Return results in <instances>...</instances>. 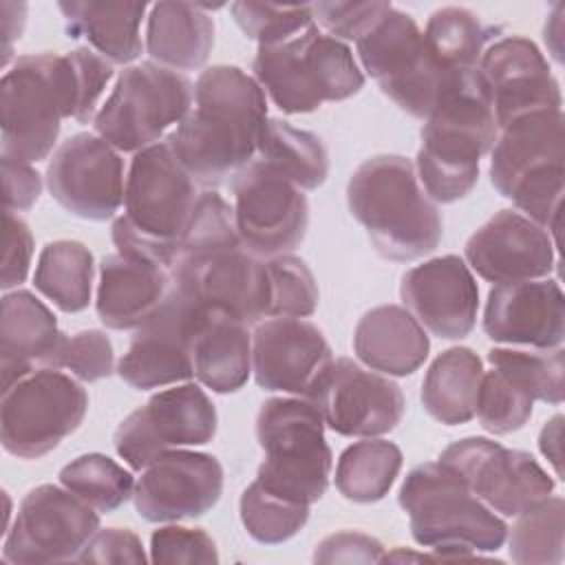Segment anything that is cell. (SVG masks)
<instances>
[{
  "instance_id": "1",
  "label": "cell",
  "mask_w": 565,
  "mask_h": 565,
  "mask_svg": "<svg viewBox=\"0 0 565 565\" xmlns=\"http://www.w3.org/2000/svg\"><path fill=\"white\" fill-rule=\"evenodd\" d=\"M113 64L90 49L22 55L0 79V157L38 163L53 150L62 119L93 121Z\"/></svg>"
},
{
  "instance_id": "2",
  "label": "cell",
  "mask_w": 565,
  "mask_h": 565,
  "mask_svg": "<svg viewBox=\"0 0 565 565\" xmlns=\"http://www.w3.org/2000/svg\"><path fill=\"white\" fill-rule=\"evenodd\" d=\"M267 121L263 86L243 68L214 64L194 82L190 113L166 137L199 185H221L258 154Z\"/></svg>"
},
{
  "instance_id": "3",
  "label": "cell",
  "mask_w": 565,
  "mask_h": 565,
  "mask_svg": "<svg viewBox=\"0 0 565 565\" xmlns=\"http://www.w3.org/2000/svg\"><path fill=\"white\" fill-rule=\"evenodd\" d=\"M196 185L168 141L135 152L126 174L124 214L110 227L117 252L172 269L201 194Z\"/></svg>"
},
{
  "instance_id": "4",
  "label": "cell",
  "mask_w": 565,
  "mask_h": 565,
  "mask_svg": "<svg viewBox=\"0 0 565 565\" xmlns=\"http://www.w3.org/2000/svg\"><path fill=\"white\" fill-rule=\"evenodd\" d=\"M347 205L382 258L415 260L441 243V214L402 154L362 161L347 183Z\"/></svg>"
},
{
  "instance_id": "5",
  "label": "cell",
  "mask_w": 565,
  "mask_h": 565,
  "mask_svg": "<svg viewBox=\"0 0 565 565\" xmlns=\"http://www.w3.org/2000/svg\"><path fill=\"white\" fill-rule=\"evenodd\" d=\"M397 501L408 514L415 543L435 550L439 558L497 552L508 536L505 521L441 461L415 466L406 475Z\"/></svg>"
},
{
  "instance_id": "6",
  "label": "cell",
  "mask_w": 565,
  "mask_h": 565,
  "mask_svg": "<svg viewBox=\"0 0 565 565\" xmlns=\"http://www.w3.org/2000/svg\"><path fill=\"white\" fill-rule=\"evenodd\" d=\"M499 126L477 77L448 93L424 119L415 172L430 201L452 203L479 181V159L492 148Z\"/></svg>"
},
{
  "instance_id": "7",
  "label": "cell",
  "mask_w": 565,
  "mask_h": 565,
  "mask_svg": "<svg viewBox=\"0 0 565 565\" xmlns=\"http://www.w3.org/2000/svg\"><path fill=\"white\" fill-rule=\"evenodd\" d=\"M563 108L527 113L499 128L490 148L494 190L552 234L563 201Z\"/></svg>"
},
{
  "instance_id": "8",
  "label": "cell",
  "mask_w": 565,
  "mask_h": 565,
  "mask_svg": "<svg viewBox=\"0 0 565 565\" xmlns=\"http://www.w3.org/2000/svg\"><path fill=\"white\" fill-rule=\"evenodd\" d=\"M254 79L287 115L313 113L324 102H342L360 93L364 73L353 51L318 24L278 42L258 46Z\"/></svg>"
},
{
  "instance_id": "9",
  "label": "cell",
  "mask_w": 565,
  "mask_h": 565,
  "mask_svg": "<svg viewBox=\"0 0 565 565\" xmlns=\"http://www.w3.org/2000/svg\"><path fill=\"white\" fill-rule=\"evenodd\" d=\"M256 441L263 461L256 483L298 503L322 499L331 477V448L324 417L307 397H269L256 415Z\"/></svg>"
},
{
  "instance_id": "10",
  "label": "cell",
  "mask_w": 565,
  "mask_h": 565,
  "mask_svg": "<svg viewBox=\"0 0 565 565\" xmlns=\"http://www.w3.org/2000/svg\"><path fill=\"white\" fill-rule=\"evenodd\" d=\"M355 49L380 90L417 119H426L448 93L477 75L444 68L426 49L415 18L395 7L355 40Z\"/></svg>"
},
{
  "instance_id": "11",
  "label": "cell",
  "mask_w": 565,
  "mask_h": 565,
  "mask_svg": "<svg viewBox=\"0 0 565 565\" xmlns=\"http://www.w3.org/2000/svg\"><path fill=\"white\" fill-rule=\"evenodd\" d=\"M192 82L157 62L126 66L113 93L97 110L93 126L115 150L139 152L161 141L192 108Z\"/></svg>"
},
{
  "instance_id": "12",
  "label": "cell",
  "mask_w": 565,
  "mask_h": 565,
  "mask_svg": "<svg viewBox=\"0 0 565 565\" xmlns=\"http://www.w3.org/2000/svg\"><path fill=\"white\" fill-rule=\"evenodd\" d=\"M88 411V393L60 369L40 366L2 388L0 441L20 459H40L75 433Z\"/></svg>"
},
{
  "instance_id": "13",
  "label": "cell",
  "mask_w": 565,
  "mask_h": 565,
  "mask_svg": "<svg viewBox=\"0 0 565 565\" xmlns=\"http://www.w3.org/2000/svg\"><path fill=\"white\" fill-rule=\"evenodd\" d=\"M203 307L188 285L172 274L161 305L135 329L117 375L137 391L188 382L192 369V335Z\"/></svg>"
},
{
  "instance_id": "14",
  "label": "cell",
  "mask_w": 565,
  "mask_h": 565,
  "mask_svg": "<svg viewBox=\"0 0 565 565\" xmlns=\"http://www.w3.org/2000/svg\"><path fill=\"white\" fill-rule=\"evenodd\" d=\"M216 426V408L207 393L199 384L185 382L154 393L124 417L113 444L132 470H143L161 452L210 444Z\"/></svg>"
},
{
  "instance_id": "15",
  "label": "cell",
  "mask_w": 565,
  "mask_h": 565,
  "mask_svg": "<svg viewBox=\"0 0 565 565\" xmlns=\"http://www.w3.org/2000/svg\"><path fill=\"white\" fill-rule=\"evenodd\" d=\"M234 223L243 245L254 256L294 252L307 234L309 203L298 185L274 172L258 157L232 177Z\"/></svg>"
},
{
  "instance_id": "16",
  "label": "cell",
  "mask_w": 565,
  "mask_h": 565,
  "mask_svg": "<svg viewBox=\"0 0 565 565\" xmlns=\"http://www.w3.org/2000/svg\"><path fill=\"white\" fill-rule=\"evenodd\" d=\"M99 530V512L68 488L42 483L26 492L13 525L7 530L2 558L7 563L77 561Z\"/></svg>"
},
{
  "instance_id": "17",
  "label": "cell",
  "mask_w": 565,
  "mask_h": 565,
  "mask_svg": "<svg viewBox=\"0 0 565 565\" xmlns=\"http://www.w3.org/2000/svg\"><path fill=\"white\" fill-rule=\"evenodd\" d=\"M437 461L455 470L477 499L503 516H519L547 499L556 486L530 452L488 437L452 441Z\"/></svg>"
},
{
  "instance_id": "18",
  "label": "cell",
  "mask_w": 565,
  "mask_h": 565,
  "mask_svg": "<svg viewBox=\"0 0 565 565\" xmlns=\"http://www.w3.org/2000/svg\"><path fill=\"white\" fill-rule=\"evenodd\" d=\"M307 399L320 408L324 426L344 437L386 435L406 411L404 393L393 380L351 358L331 360Z\"/></svg>"
},
{
  "instance_id": "19",
  "label": "cell",
  "mask_w": 565,
  "mask_h": 565,
  "mask_svg": "<svg viewBox=\"0 0 565 565\" xmlns=\"http://www.w3.org/2000/svg\"><path fill=\"white\" fill-rule=\"evenodd\" d=\"M46 185L51 196L73 216L106 221L124 203V161L99 135L77 132L51 154Z\"/></svg>"
},
{
  "instance_id": "20",
  "label": "cell",
  "mask_w": 565,
  "mask_h": 565,
  "mask_svg": "<svg viewBox=\"0 0 565 565\" xmlns=\"http://www.w3.org/2000/svg\"><path fill=\"white\" fill-rule=\"evenodd\" d=\"M223 494V466L214 455L174 448L150 461L135 483L132 503L150 523L199 519Z\"/></svg>"
},
{
  "instance_id": "21",
  "label": "cell",
  "mask_w": 565,
  "mask_h": 565,
  "mask_svg": "<svg viewBox=\"0 0 565 565\" xmlns=\"http://www.w3.org/2000/svg\"><path fill=\"white\" fill-rule=\"evenodd\" d=\"M479 79L497 126L536 110H561L558 79L541 49L523 35L497 38L479 60Z\"/></svg>"
},
{
  "instance_id": "22",
  "label": "cell",
  "mask_w": 565,
  "mask_h": 565,
  "mask_svg": "<svg viewBox=\"0 0 565 565\" xmlns=\"http://www.w3.org/2000/svg\"><path fill=\"white\" fill-rule=\"evenodd\" d=\"M408 313L441 340L466 338L477 322L479 287L463 258L455 254L411 267L399 282Z\"/></svg>"
},
{
  "instance_id": "23",
  "label": "cell",
  "mask_w": 565,
  "mask_h": 565,
  "mask_svg": "<svg viewBox=\"0 0 565 565\" xmlns=\"http://www.w3.org/2000/svg\"><path fill=\"white\" fill-rule=\"evenodd\" d=\"M331 360L322 331L302 318L265 320L252 335V371L265 391L309 397Z\"/></svg>"
},
{
  "instance_id": "24",
  "label": "cell",
  "mask_w": 565,
  "mask_h": 565,
  "mask_svg": "<svg viewBox=\"0 0 565 565\" xmlns=\"http://www.w3.org/2000/svg\"><path fill=\"white\" fill-rule=\"evenodd\" d=\"M172 274L207 311H221L247 327L269 316L267 267L243 247L179 260Z\"/></svg>"
},
{
  "instance_id": "25",
  "label": "cell",
  "mask_w": 565,
  "mask_h": 565,
  "mask_svg": "<svg viewBox=\"0 0 565 565\" xmlns=\"http://www.w3.org/2000/svg\"><path fill=\"white\" fill-rule=\"evenodd\" d=\"M463 256L466 265L488 282L536 280L554 269V241L521 212L499 210L470 234Z\"/></svg>"
},
{
  "instance_id": "26",
  "label": "cell",
  "mask_w": 565,
  "mask_h": 565,
  "mask_svg": "<svg viewBox=\"0 0 565 565\" xmlns=\"http://www.w3.org/2000/svg\"><path fill=\"white\" fill-rule=\"evenodd\" d=\"M483 331L503 344L558 349L565 338V298L552 278L494 285L483 309Z\"/></svg>"
},
{
  "instance_id": "27",
  "label": "cell",
  "mask_w": 565,
  "mask_h": 565,
  "mask_svg": "<svg viewBox=\"0 0 565 565\" xmlns=\"http://www.w3.org/2000/svg\"><path fill=\"white\" fill-rule=\"evenodd\" d=\"M170 285L172 269L121 252L108 254L99 263L97 318L108 329H137L161 305Z\"/></svg>"
},
{
  "instance_id": "28",
  "label": "cell",
  "mask_w": 565,
  "mask_h": 565,
  "mask_svg": "<svg viewBox=\"0 0 565 565\" xmlns=\"http://www.w3.org/2000/svg\"><path fill=\"white\" fill-rule=\"evenodd\" d=\"M64 333L53 311L26 289L2 296L0 320V371L2 388L35 371L49 366Z\"/></svg>"
},
{
  "instance_id": "29",
  "label": "cell",
  "mask_w": 565,
  "mask_h": 565,
  "mask_svg": "<svg viewBox=\"0 0 565 565\" xmlns=\"http://www.w3.org/2000/svg\"><path fill=\"white\" fill-rule=\"evenodd\" d=\"M353 351L369 369L404 377L424 364L430 340L406 307L380 305L358 320Z\"/></svg>"
},
{
  "instance_id": "30",
  "label": "cell",
  "mask_w": 565,
  "mask_h": 565,
  "mask_svg": "<svg viewBox=\"0 0 565 565\" xmlns=\"http://www.w3.org/2000/svg\"><path fill=\"white\" fill-rule=\"evenodd\" d=\"M194 377L214 393L243 388L252 373V335L247 324L221 311L203 309L192 335Z\"/></svg>"
},
{
  "instance_id": "31",
  "label": "cell",
  "mask_w": 565,
  "mask_h": 565,
  "mask_svg": "<svg viewBox=\"0 0 565 565\" xmlns=\"http://www.w3.org/2000/svg\"><path fill=\"white\" fill-rule=\"evenodd\" d=\"M148 55L172 71L201 68L214 49V20L194 2H157L146 24Z\"/></svg>"
},
{
  "instance_id": "32",
  "label": "cell",
  "mask_w": 565,
  "mask_h": 565,
  "mask_svg": "<svg viewBox=\"0 0 565 565\" xmlns=\"http://www.w3.org/2000/svg\"><path fill=\"white\" fill-rule=\"evenodd\" d=\"M71 40L84 38L110 64H130L141 55V20L146 2H57Z\"/></svg>"
},
{
  "instance_id": "33",
  "label": "cell",
  "mask_w": 565,
  "mask_h": 565,
  "mask_svg": "<svg viewBox=\"0 0 565 565\" xmlns=\"http://www.w3.org/2000/svg\"><path fill=\"white\" fill-rule=\"evenodd\" d=\"M481 377L483 362L472 349L450 347L441 351L422 382L419 397L426 413L446 426L470 422L475 417Z\"/></svg>"
},
{
  "instance_id": "34",
  "label": "cell",
  "mask_w": 565,
  "mask_h": 565,
  "mask_svg": "<svg viewBox=\"0 0 565 565\" xmlns=\"http://www.w3.org/2000/svg\"><path fill=\"white\" fill-rule=\"evenodd\" d=\"M258 159L300 190H316L329 177V152L316 132L267 117L258 139Z\"/></svg>"
},
{
  "instance_id": "35",
  "label": "cell",
  "mask_w": 565,
  "mask_h": 565,
  "mask_svg": "<svg viewBox=\"0 0 565 565\" xmlns=\"http://www.w3.org/2000/svg\"><path fill=\"white\" fill-rule=\"evenodd\" d=\"M93 276L95 260L90 249L79 241L60 238L42 247L33 285L64 313H77L90 302Z\"/></svg>"
},
{
  "instance_id": "36",
  "label": "cell",
  "mask_w": 565,
  "mask_h": 565,
  "mask_svg": "<svg viewBox=\"0 0 565 565\" xmlns=\"http://www.w3.org/2000/svg\"><path fill=\"white\" fill-rule=\"evenodd\" d=\"M430 55L452 73L477 71L483 51L497 40V29L466 7H441L422 31Z\"/></svg>"
},
{
  "instance_id": "37",
  "label": "cell",
  "mask_w": 565,
  "mask_h": 565,
  "mask_svg": "<svg viewBox=\"0 0 565 565\" xmlns=\"http://www.w3.org/2000/svg\"><path fill=\"white\" fill-rule=\"evenodd\" d=\"M402 459V450L393 441L364 437L342 450L335 466V488L353 503H375L388 494Z\"/></svg>"
},
{
  "instance_id": "38",
  "label": "cell",
  "mask_w": 565,
  "mask_h": 565,
  "mask_svg": "<svg viewBox=\"0 0 565 565\" xmlns=\"http://www.w3.org/2000/svg\"><path fill=\"white\" fill-rule=\"evenodd\" d=\"M565 501L547 497L516 516L510 532V558L521 565H556L563 561Z\"/></svg>"
},
{
  "instance_id": "39",
  "label": "cell",
  "mask_w": 565,
  "mask_h": 565,
  "mask_svg": "<svg viewBox=\"0 0 565 565\" xmlns=\"http://www.w3.org/2000/svg\"><path fill=\"white\" fill-rule=\"evenodd\" d=\"M60 483L97 512H113L135 492L132 475L102 452H86L60 470Z\"/></svg>"
},
{
  "instance_id": "40",
  "label": "cell",
  "mask_w": 565,
  "mask_h": 565,
  "mask_svg": "<svg viewBox=\"0 0 565 565\" xmlns=\"http://www.w3.org/2000/svg\"><path fill=\"white\" fill-rule=\"evenodd\" d=\"M241 521L247 534L265 545H278L296 536L309 521V505L267 492L252 481L238 501Z\"/></svg>"
},
{
  "instance_id": "41",
  "label": "cell",
  "mask_w": 565,
  "mask_h": 565,
  "mask_svg": "<svg viewBox=\"0 0 565 565\" xmlns=\"http://www.w3.org/2000/svg\"><path fill=\"white\" fill-rule=\"evenodd\" d=\"M534 397L508 371L492 366L483 371L475 415L483 430L492 435H508L523 428L532 417Z\"/></svg>"
},
{
  "instance_id": "42",
  "label": "cell",
  "mask_w": 565,
  "mask_h": 565,
  "mask_svg": "<svg viewBox=\"0 0 565 565\" xmlns=\"http://www.w3.org/2000/svg\"><path fill=\"white\" fill-rule=\"evenodd\" d=\"M490 366H499L512 373L530 395L545 404L558 406L563 402V373H565V351L558 349H490L488 351Z\"/></svg>"
},
{
  "instance_id": "43",
  "label": "cell",
  "mask_w": 565,
  "mask_h": 565,
  "mask_svg": "<svg viewBox=\"0 0 565 565\" xmlns=\"http://www.w3.org/2000/svg\"><path fill=\"white\" fill-rule=\"evenodd\" d=\"M234 247H243L236 234L234 207H230V203L218 192L203 190L185 230L179 260L199 258Z\"/></svg>"
},
{
  "instance_id": "44",
  "label": "cell",
  "mask_w": 565,
  "mask_h": 565,
  "mask_svg": "<svg viewBox=\"0 0 565 565\" xmlns=\"http://www.w3.org/2000/svg\"><path fill=\"white\" fill-rule=\"evenodd\" d=\"M269 280V318H307L318 309V285L298 256L282 254L265 263Z\"/></svg>"
},
{
  "instance_id": "45",
  "label": "cell",
  "mask_w": 565,
  "mask_h": 565,
  "mask_svg": "<svg viewBox=\"0 0 565 565\" xmlns=\"http://www.w3.org/2000/svg\"><path fill=\"white\" fill-rule=\"evenodd\" d=\"M230 11L238 29L249 40H256L258 46L285 42L307 31L311 24H316L311 4H276V2L238 0L230 4Z\"/></svg>"
},
{
  "instance_id": "46",
  "label": "cell",
  "mask_w": 565,
  "mask_h": 565,
  "mask_svg": "<svg viewBox=\"0 0 565 565\" xmlns=\"http://www.w3.org/2000/svg\"><path fill=\"white\" fill-rule=\"evenodd\" d=\"M115 351L113 342L104 331L84 329L62 338L55 349L49 369H66L82 382H99L113 375Z\"/></svg>"
},
{
  "instance_id": "47",
  "label": "cell",
  "mask_w": 565,
  "mask_h": 565,
  "mask_svg": "<svg viewBox=\"0 0 565 565\" xmlns=\"http://www.w3.org/2000/svg\"><path fill=\"white\" fill-rule=\"evenodd\" d=\"M152 563H218L214 539L201 527L163 525L150 536Z\"/></svg>"
},
{
  "instance_id": "48",
  "label": "cell",
  "mask_w": 565,
  "mask_h": 565,
  "mask_svg": "<svg viewBox=\"0 0 565 565\" xmlns=\"http://www.w3.org/2000/svg\"><path fill=\"white\" fill-rule=\"evenodd\" d=\"M391 7H393L391 2H380V0H364V2L327 0V2H313L311 13L316 24H320L329 35L338 40H358Z\"/></svg>"
},
{
  "instance_id": "49",
  "label": "cell",
  "mask_w": 565,
  "mask_h": 565,
  "mask_svg": "<svg viewBox=\"0 0 565 565\" xmlns=\"http://www.w3.org/2000/svg\"><path fill=\"white\" fill-rule=\"evenodd\" d=\"M33 256V234L24 218L15 212L4 210V252H2V282L0 287L9 291L24 282Z\"/></svg>"
},
{
  "instance_id": "50",
  "label": "cell",
  "mask_w": 565,
  "mask_h": 565,
  "mask_svg": "<svg viewBox=\"0 0 565 565\" xmlns=\"http://www.w3.org/2000/svg\"><path fill=\"white\" fill-rule=\"evenodd\" d=\"M79 563H146V552L141 539L126 527L97 530L86 543Z\"/></svg>"
},
{
  "instance_id": "51",
  "label": "cell",
  "mask_w": 565,
  "mask_h": 565,
  "mask_svg": "<svg viewBox=\"0 0 565 565\" xmlns=\"http://www.w3.org/2000/svg\"><path fill=\"white\" fill-rule=\"evenodd\" d=\"M384 545L364 532H335L320 541L313 552L316 563H380Z\"/></svg>"
},
{
  "instance_id": "52",
  "label": "cell",
  "mask_w": 565,
  "mask_h": 565,
  "mask_svg": "<svg viewBox=\"0 0 565 565\" xmlns=\"http://www.w3.org/2000/svg\"><path fill=\"white\" fill-rule=\"evenodd\" d=\"M4 207L11 212L29 210L42 192V177L31 163L2 161Z\"/></svg>"
},
{
  "instance_id": "53",
  "label": "cell",
  "mask_w": 565,
  "mask_h": 565,
  "mask_svg": "<svg viewBox=\"0 0 565 565\" xmlns=\"http://www.w3.org/2000/svg\"><path fill=\"white\" fill-rule=\"evenodd\" d=\"M561 433H563V415H554L539 435L541 455L554 466L556 477H561Z\"/></svg>"
}]
</instances>
